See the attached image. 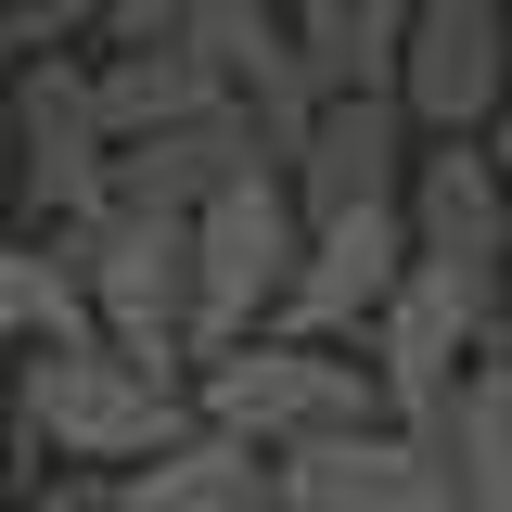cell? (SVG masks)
Returning <instances> with one entry per match:
<instances>
[{
  "instance_id": "1",
  "label": "cell",
  "mask_w": 512,
  "mask_h": 512,
  "mask_svg": "<svg viewBox=\"0 0 512 512\" xmlns=\"http://www.w3.org/2000/svg\"><path fill=\"white\" fill-rule=\"evenodd\" d=\"M0 423L26 448V474H128L167 436H192V384L141 372V359L90 346V333H64V346H26L0 372Z\"/></svg>"
},
{
  "instance_id": "2",
  "label": "cell",
  "mask_w": 512,
  "mask_h": 512,
  "mask_svg": "<svg viewBox=\"0 0 512 512\" xmlns=\"http://www.w3.org/2000/svg\"><path fill=\"white\" fill-rule=\"evenodd\" d=\"M77 282V333L116 346L141 372H192V269H180V218H141V205H77L64 231H39Z\"/></svg>"
},
{
  "instance_id": "3",
  "label": "cell",
  "mask_w": 512,
  "mask_h": 512,
  "mask_svg": "<svg viewBox=\"0 0 512 512\" xmlns=\"http://www.w3.org/2000/svg\"><path fill=\"white\" fill-rule=\"evenodd\" d=\"M192 423L231 448H295V436H333V423H359L372 410V372H359V346H308V333H244V346H218V359H192Z\"/></svg>"
},
{
  "instance_id": "4",
  "label": "cell",
  "mask_w": 512,
  "mask_h": 512,
  "mask_svg": "<svg viewBox=\"0 0 512 512\" xmlns=\"http://www.w3.org/2000/svg\"><path fill=\"white\" fill-rule=\"evenodd\" d=\"M116 141L90 116V52H26L0 64V192H13V231H64L77 205H103Z\"/></svg>"
},
{
  "instance_id": "5",
  "label": "cell",
  "mask_w": 512,
  "mask_h": 512,
  "mask_svg": "<svg viewBox=\"0 0 512 512\" xmlns=\"http://www.w3.org/2000/svg\"><path fill=\"white\" fill-rule=\"evenodd\" d=\"M180 269H192V359L269 333L282 269H295V192H282V167H244L231 192H205L180 218Z\"/></svg>"
},
{
  "instance_id": "6",
  "label": "cell",
  "mask_w": 512,
  "mask_h": 512,
  "mask_svg": "<svg viewBox=\"0 0 512 512\" xmlns=\"http://www.w3.org/2000/svg\"><path fill=\"white\" fill-rule=\"evenodd\" d=\"M397 244L423 282H448L461 308L500 333L512 295V231H500V192H487V154L474 141H410V180H397Z\"/></svg>"
},
{
  "instance_id": "7",
  "label": "cell",
  "mask_w": 512,
  "mask_h": 512,
  "mask_svg": "<svg viewBox=\"0 0 512 512\" xmlns=\"http://www.w3.org/2000/svg\"><path fill=\"white\" fill-rule=\"evenodd\" d=\"M512 90V39L500 0H410L397 52H384V103L410 116V141H474Z\"/></svg>"
},
{
  "instance_id": "8",
  "label": "cell",
  "mask_w": 512,
  "mask_h": 512,
  "mask_svg": "<svg viewBox=\"0 0 512 512\" xmlns=\"http://www.w3.org/2000/svg\"><path fill=\"white\" fill-rule=\"evenodd\" d=\"M167 39L205 64V90H218V103L256 128V154L282 167V154H295V128H308V103H320V90H308V52H295V26H282L269 0H192Z\"/></svg>"
},
{
  "instance_id": "9",
  "label": "cell",
  "mask_w": 512,
  "mask_h": 512,
  "mask_svg": "<svg viewBox=\"0 0 512 512\" xmlns=\"http://www.w3.org/2000/svg\"><path fill=\"white\" fill-rule=\"evenodd\" d=\"M397 269H410V244H397V205L295 218V269H282V308H269V333H308V346H359V333H372V308L397 295Z\"/></svg>"
},
{
  "instance_id": "10",
  "label": "cell",
  "mask_w": 512,
  "mask_h": 512,
  "mask_svg": "<svg viewBox=\"0 0 512 512\" xmlns=\"http://www.w3.org/2000/svg\"><path fill=\"white\" fill-rule=\"evenodd\" d=\"M487 359V320L461 308L448 282H423V269H397V295L372 308V333H359V372H372V410L384 423H410V436H436L448 384Z\"/></svg>"
},
{
  "instance_id": "11",
  "label": "cell",
  "mask_w": 512,
  "mask_h": 512,
  "mask_svg": "<svg viewBox=\"0 0 512 512\" xmlns=\"http://www.w3.org/2000/svg\"><path fill=\"white\" fill-rule=\"evenodd\" d=\"M269 487H282V500H308V512H448L436 448L410 436V423H384V410L333 423V436L269 448Z\"/></svg>"
},
{
  "instance_id": "12",
  "label": "cell",
  "mask_w": 512,
  "mask_h": 512,
  "mask_svg": "<svg viewBox=\"0 0 512 512\" xmlns=\"http://www.w3.org/2000/svg\"><path fill=\"white\" fill-rule=\"evenodd\" d=\"M397 180H410V116H397L384 90H333V103H308L295 154H282V192H295V218L397 205Z\"/></svg>"
},
{
  "instance_id": "13",
  "label": "cell",
  "mask_w": 512,
  "mask_h": 512,
  "mask_svg": "<svg viewBox=\"0 0 512 512\" xmlns=\"http://www.w3.org/2000/svg\"><path fill=\"white\" fill-rule=\"evenodd\" d=\"M244 167H269V154H256V128L231 116V103H205V116L154 128V141H116L103 192H116V205H141V218H192L205 192H231Z\"/></svg>"
},
{
  "instance_id": "14",
  "label": "cell",
  "mask_w": 512,
  "mask_h": 512,
  "mask_svg": "<svg viewBox=\"0 0 512 512\" xmlns=\"http://www.w3.org/2000/svg\"><path fill=\"white\" fill-rule=\"evenodd\" d=\"M423 448H436V474H448V512H512V359L500 346L448 384V410H436Z\"/></svg>"
},
{
  "instance_id": "15",
  "label": "cell",
  "mask_w": 512,
  "mask_h": 512,
  "mask_svg": "<svg viewBox=\"0 0 512 512\" xmlns=\"http://www.w3.org/2000/svg\"><path fill=\"white\" fill-rule=\"evenodd\" d=\"M218 90H205V64L180 52V39H141V52H90V116H103V141H154V128L205 116Z\"/></svg>"
},
{
  "instance_id": "16",
  "label": "cell",
  "mask_w": 512,
  "mask_h": 512,
  "mask_svg": "<svg viewBox=\"0 0 512 512\" xmlns=\"http://www.w3.org/2000/svg\"><path fill=\"white\" fill-rule=\"evenodd\" d=\"M256 487V448H231V436H167L154 461H128V474H103V512H231Z\"/></svg>"
},
{
  "instance_id": "17",
  "label": "cell",
  "mask_w": 512,
  "mask_h": 512,
  "mask_svg": "<svg viewBox=\"0 0 512 512\" xmlns=\"http://www.w3.org/2000/svg\"><path fill=\"white\" fill-rule=\"evenodd\" d=\"M77 333V282H64V256L39 231H0V359H26V346H64Z\"/></svg>"
},
{
  "instance_id": "18",
  "label": "cell",
  "mask_w": 512,
  "mask_h": 512,
  "mask_svg": "<svg viewBox=\"0 0 512 512\" xmlns=\"http://www.w3.org/2000/svg\"><path fill=\"white\" fill-rule=\"evenodd\" d=\"M103 39V0H0V64L26 52H90Z\"/></svg>"
},
{
  "instance_id": "19",
  "label": "cell",
  "mask_w": 512,
  "mask_h": 512,
  "mask_svg": "<svg viewBox=\"0 0 512 512\" xmlns=\"http://www.w3.org/2000/svg\"><path fill=\"white\" fill-rule=\"evenodd\" d=\"M13 512H103V474H26Z\"/></svg>"
},
{
  "instance_id": "20",
  "label": "cell",
  "mask_w": 512,
  "mask_h": 512,
  "mask_svg": "<svg viewBox=\"0 0 512 512\" xmlns=\"http://www.w3.org/2000/svg\"><path fill=\"white\" fill-rule=\"evenodd\" d=\"M474 154H487V192H500V231H512V90H500V116L474 128Z\"/></svg>"
},
{
  "instance_id": "21",
  "label": "cell",
  "mask_w": 512,
  "mask_h": 512,
  "mask_svg": "<svg viewBox=\"0 0 512 512\" xmlns=\"http://www.w3.org/2000/svg\"><path fill=\"white\" fill-rule=\"evenodd\" d=\"M346 13H359V26L384 39V52H397V13H410V0H346Z\"/></svg>"
},
{
  "instance_id": "22",
  "label": "cell",
  "mask_w": 512,
  "mask_h": 512,
  "mask_svg": "<svg viewBox=\"0 0 512 512\" xmlns=\"http://www.w3.org/2000/svg\"><path fill=\"white\" fill-rule=\"evenodd\" d=\"M13 487H26V448H13V423H0V512H13Z\"/></svg>"
},
{
  "instance_id": "23",
  "label": "cell",
  "mask_w": 512,
  "mask_h": 512,
  "mask_svg": "<svg viewBox=\"0 0 512 512\" xmlns=\"http://www.w3.org/2000/svg\"><path fill=\"white\" fill-rule=\"evenodd\" d=\"M269 13H282V26H308V13H333V0H269Z\"/></svg>"
},
{
  "instance_id": "24",
  "label": "cell",
  "mask_w": 512,
  "mask_h": 512,
  "mask_svg": "<svg viewBox=\"0 0 512 512\" xmlns=\"http://www.w3.org/2000/svg\"><path fill=\"white\" fill-rule=\"evenodd\" d=\"M487 346H500V359H512V295H500V333H487Z\"/></svg>"
},
{
  "instance_id": "25",
  "label": "cell",
  "mask_w": 512,
  "mask_h": 512,
  "mask_svg": "<svg viewBox=\"0 0 512 512\" xmlns=\"http://www.w3.org/2000/svg\"><path fill=\"white\" fill-rule=\"evenodd\" d=\"M0 231H13V192H0Z\"/></svg>"
},
{
  "instance_id": "26",
  "label": "cell",
  "mask_w": 512,
  "mask_h": 512,
  "mask_svg": "<svg viewBox=\"0 0 512 512\" xmlns=\"http://www.w3.org/2000/svg\"><path fill=\"white\" fill-rule=\"evenodd\" d=\"M500 39H512V0H500Z\"/></svg>"
},
{
  "instance_id": "27",
  "label": "cell",
  "mask_w": 512,
  "mask_h": 512,
  "mask_svg": "<svg viewBox=\"0 0 512 512\" xmlns=\"http://www.w3.org/2000/svg\"><path fill=\"white\" fill-rule=\"evenodd\" d=\"M0 372H13V359H0Z\"/></svg>"
}]
</instances>
